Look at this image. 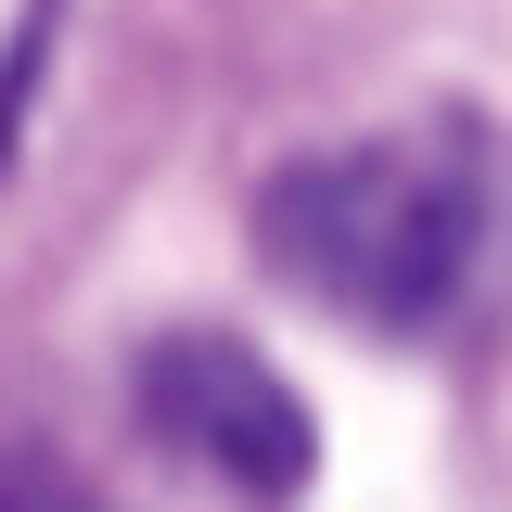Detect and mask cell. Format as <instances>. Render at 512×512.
Returning a JSON list of instances; mask_svg holds the SVG:
<instances>
[{"label":"cell","mask_w":512,"mask_h":512,"mask_svg":"<svg viewBox=\"0 0 512 512\" xmlns=\"http://www.w3.org/2000/svg\"><path fill=\"white\" fill-rule=\"evenodd\" d=\"M474 244H487V167H474L461 128L295 154L282 180L256 192V256L308 308L359 320V333L448 320V295L474 282Z\"/></svg>","instance_id":"1"},{"label":"cell","mask_w":512,"mask_h":512,"mask_svg":"<svg viewBox=\"0 0 512 512\" xmlns=\"http://www.w3.org/2000/svg\"><path fill=\"white\" fill-rule=\"evenodd\" d=\"M141 423L154 448H180L192 474H218L231 500H295L320 474V423L308 397L231 333H154L141 346Z\"/></svg>","instance_id":"2"},{"label":"cell","mask_w":512,"mask_h":512,"mask_svg":"<svg viewBox=\"0 0 512 512\" xmlns=\"http://www.w3.org/2000/svg\"><path fill=\"white\" fill-rule=\"evenodd\" d=\"M0 512H103L90 487H64L52 461H26V448H0Z\"/></svg>","instance_id":"3"}]
</instances>
